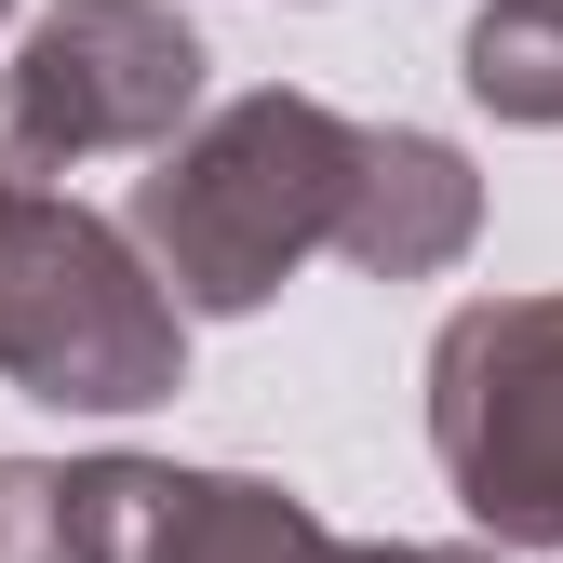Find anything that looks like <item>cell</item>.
Listing matches in <instances>:
<instances>
[{"mask_svg":"<svg viewBox=\"0 0 563 563\" xmlns=\"http://www.w3.org/2000/svg\"><path fill=\"white\" fill-rule=\"evenodd\" d=\"M349 134L322 95H242L162 148V175L134 188V242H148L162 296L175 309H268L322 242H335V201H349Z\"/></svg>","mask_w":563,"mask_h":563,"instance_id":"cell-1","label":"cell"},{"mask_svg":"<svg viewBox=\"0 0 563 563\" xmlns=\"http://www.w3.org/2000/svg\"><path fill=\"white\" fill-rule=\"evenodd\" d=\"M175 296L134 282V242L41 188H0V376L67 416H134L175 389Z\"/></svg>","mask_w":563,"mask_h":563,"instance_id":"cell-2","label":"cell"},{"mask_svg":"<svg viewBox=\"0 0 563 563\" xmlns=\"http://www.w3.org/2000/svg\"><path fill=\"white\" fill-rule=\"evenodd\" d=\"M430 443L483 537L563 550V296H483L443 322Z\"/></svg>","mask_w":563,"mask_h":563,"instance_id":"cell-3","label":"cell"},{"mask_svg":"<svg viewBox=\"0 0 563 563\" xmlns=\"http://www.w3.org/2000/svg\"><path fill=\"white\" fill-rule=\"evenodd\" d=\"M188 108H201V41L162 0H67L0 67V188L67 175L95 148H175Z\"/></svg>","mask_w":563,"mask_h":563,"instance_id":"cell-4","label":"cell"},{"mask_svg":"<svg viewBox=\"0 0 563 563\" xmlns=\"http://www.w3.org/2000/svg\"><path fill=\"white\" fill-rule=\"evenodd\" d=\"M470 229H483V188H470V162L443 148V134H402V121H363V134H349L335 255H363V268L416 282V268H456Z\"/></svg>","mask_w":563,"mask_h":563,"instance_id":"cell-5","label":"cell"},{"mask_svg":"<svg viewBox=\"0 0 563 563\" xmlns=\"http://www.w3.org/2000/svg\"><path fill=\"white\" fill-rule=\"evenodd\" d=\"M134 563H335V523L255 470H162Z\"/></svg>","mask_w":563,"mask_h":563,"instance_id":"cell-6","label":"cell"},{"mask_svg":"<svg viewBox=\"0 0 563 563\" xmlns=\"http://www.w3.org/2000/svg\"><path fill=\"white\" fill-rule=\"evenodd\" d=\"M470 95L497 121H563V0H483L470 14Z\"/></svg>","mask_w":563,"mask_h":563,"instance_id":"cell-7","label":"cell"},{"mask_svg":"<svg viewBox=\"0 0 563 563\" xmlns=\"http://www.w3.org/2000/svg\"><path fill=\"white\" fill-rule=\"evenodd\" d=\"M335 563H483V550H335Z\"/></svg>","mask_w":563,"mask_h":563,"instance_id":"cell-8","label":"cell"},{"mask_svg":"<svg viewBox=\"0 0 563 563\" xmlns=\"http://www.w3.org/2000/svg\"><path fill=\"white\" fill-rule=\"evenodd\" d=\"M0 14H14V0H0Z\"/></svg>","mask_w":563,"mask_h":563,"instance_id":"cell-9","label":"cell"}]
</instances>
